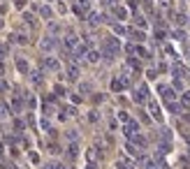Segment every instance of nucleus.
I'll return each mask as SVG.
<instances>
[{
  "label": "nucleus",
  "mask_w": 190,
  "mask_h": 169,
  "mask_svg": "<svg viewBox=\"0 0 190 169\" xmlns=\"http://www.w3.org/2000/svg\"><path fill=\"white\" fill-rule=\"evenodd\" d=\"M102 51L104 54H111V56H118L121 54V42H118L116 37H107L104 44H102Z\"/></svg>",
  "instance_id": "f257e3e1"
},
{
  "label": "nucleus",
  "mask_w": 190,
  "mask_h": 169,
  "mask_svg": "<svg viewBox=\"0 0 190 169\" xmlns=\"http://www.w3.org/2000/svg\"><path fill=\"white\" fill-rule=\"evenodd\" d=\"M151 97H148V86L146 84H141V86H137L135 88V102L137 104H144V102H148Z\"/></svg>",
  "instance_id": "f03ea898"
},
{
  "label": "nucleus",
  "mask_w": 190,
  "mask_h": 169,
  "mask_svg": "<svg viewBox=\"0 0 190 169\" xmlns=\"http://www.w3.org/2000/svg\"><path fill=\"white\" fill-rule=\"evenodd\" d=\"M130 84H132V81L125 79V77H114V79H111V90H114V93H121V90H125Z\"/></svg>",
  "instance_id": "7ed1b4c3"
},
{
  "label": "nucleus",
  "mask_w": 190,
  "mask_h": 169,
  "mask_svg": "<svg viewBox=\"0 0 190 169\" xmlns=\"http://www.w3.org/2000/svg\"><path fill=\"white\" fill-rule=\"evenodd\" d=\"M63 46H65L67 54H74V49L79 46V37H77V35H67V37L63 39Z\"/></svg>",
  "instance_id": "20e7f679"
},
{
  "label": "nucleus",
  "mask_w": 190,
  "mask_h": 169,
  "mask_svg": "<svg viewBox=\"0 0 190 169\" xmlns=\"http://www.w3.org/2000/svg\"><path fill=\"white\" fill-rule=\"evenodd\" d=\"M137 130H139V123H137V120H135V118H130L128 123L123 125V135H125L128 139L132 137V135H137Z\"/></svg>",
  "instance_id": "39448f33"
},
{
  "label": "nucleus",
  "mask_w": 190,
  "mask_h": 169,
  "mask_svg": "<svg viewBox=\"0 0 190 169\" xmlns=\"http://www.w3.org/2000/svg\"><path fill=\"white\" fill-rule=\"evenodd\" d=\"M148 111H151L153 120H158V123H162V111H160V104L156 100H148Z\"/></svg>",
  "instance_id": "423d86ee"
},
{
  "label": "nucleus",
  "mask_w": 190,
  "mask_h": 169,
  "mask_svg": "<svg viewBox=\"0 0 190 169\" xmlns=\"http://www.w3.org/2000/svg\"><path fill=\"white\" fill-rule=\"evenodd\" d=\"M40 46H42V51H53L58 46V39L53 37V35H46V37H42V44Z\"/></svg>",
  "instance_id": "0eeeda50"
},
{
  "label": "nucleus",
  "mask_w": 190,
  "mask_h": 169,
  "mask_svg": "<svg viewBox=\"0 0 190 169\" xmlns=\"http://www.w3.org/2000/svg\"><path fill=\"white\" fill-rule=\"evenodd\" d=\"M102 21H107L104 14H98V12H88V26L91 28H98Z\"/></svg>",
  "instance_id": "6e6552de"
},
{
  "label": "nucleus",
  "mask_w": 190,
  "mask_h": 169,
  "mask_svg": "<svg viewBox=\"0 0 190 169\" xmlns=\"http://www.w3.org/2000/svg\"><path fill=\"white\" fill-rule=\"evenodd\" d=\"M158 93H160V95H162L167 102L176 100V93H174V88H169V86H165V84H160V86H158Z\"/></svg>",
  "instance_id": "1a4fd4ad"
},
{
  "label": "nucleus",
  "mask_w": 190,
  "mask_h": 169,
  "mask_svg": "<svg viewBox=\"0 0 190 169\" xmlns=\"http://www.w3.org/2000/svg\"><path fill=\"white\" fill-rule=\"evenodd\" d=\"M79 65H81V63H77V60H72V63L67 65V79H70V81H77V79H79Z\"/></svg>",
  "instance_id": "9d476101"
},
{
  "label": "nucleus",
  "mask_w": 190,
  "mask_h": 169,
  "mask_svg": "<svg viewBox=\"0 0 190 169\" xmlns=\"http://www.w3.org/2000/svg\"><path fill=\"white\" fill-rule=\"evenodd\" d=\"M58 67H61V65H58V60H56V58H44V60H42V69H49V72H56Z\"/></svg>",
  "instance_id": "9b49d317"
},
{
  "label": "nucleus",
  "mask_w": 190,
  "mask_h": 169,
  "mask_svg": "<svg viewBox=\"0 0 190 169\" xmlns=\"http://www.w3.org/2000/svg\"><path fill=\"white\" fill-rule=\"evenodd\" d=\"M9 39H12V42H16V44H21V46H26V44H28V35H26V33H21V30H19V33H12V37H9Z\"/></svg>",
  "instance_id": "f8f14e48"
},
{
  "label": "nucleus",
  "mask_w": 190,
  "mask_h": 169,
  "mask_svg": "<svg viewBox=\"0 0 190 169\" xmlns=\"http://www.w3.org/2000/svg\"><path fill=\"white\" fill-rule=\"evenodd\" d=\"M77 155H79V141H70V146H67V158H70V160H77Z\"/></svg>",
  "instance_id": "ddd939ff"
},
{
  "label": "nucleus",
  "mask_w": 190,
  "mask_h": 169,
  "mask_svg": "<svg viewBox=\"0 0 190 169\" xmlns=\"http://www.w3.org/2000/svg\"><path fill=\"white\" fill-rule=\"evenodd\" d=\"M28 74H30V81H33L35 86H40V84H42V79H44L42 69H30V72H28Z\"/></svg>",
  "instance_id": "4468645a"
},
{
  "label": "nucleus",
  "mask_w": 190,
  "mask_h": 169,
  "mask_svg": "<svg viewBox=\"0 0 190 169\" xmlns=\"http://www.w3.org/2000/svg\"><path fill=\"white\" fill-rule=\"evenodd\" d=\"M86 60L88 63H98V60H102V51H88V54H86Z\"/></svg>",
  "instance_id": "2eb2a0df"
},
{
  "label": "nucleus",
  "mask_w": 190,
  "mask_h": 169,
  "mask_svg": "<svg viewBox=\"0 0 190 169\" xmlns=\"http://www.w3.org/2000/svg\"><path fill=\"white\" fill-rule=\"evenodd\" d=\"M16 69H19L21 74H28V72H30V67H28V60H23V58H16Z\"/></svg>",
  "instance_id": "dca6fc26"
},
{
  "label": "nucleus",
  "mask_w": 190,
  "mask_h": 169,
  "mask_svg": "<svg viewBox=\"0 0 190 169\" xmlns=\"http://www.w3.org/2000/svg\"><path fill=\"white\" fill-rule=\"evenodd\" d=\"M130 141H132V144H137L139 148H144V146H146V139L141 137L139 132H137V135H132V137H130Z\"/></svg>",
  "instance_id": "f3484780"
},
{
  "label": "nucleus",
  "mask_w": 190,
  "mask_h": 169,
  "mask_svg": "<svg viewBox=\"0 0 190 169\" xmlns=\"http://www.w3.org/2000/svg\"><path fill=\"white\" fill-rule=\"evenodd\" d=\"M23 21L28 23V26H37V19H35V14H30V12H23Z\"/></svg>",
  "instance_id": "a211bd4d"
},
{
  "label": "nucleus",
  "mask_w": 190,
  "mask_h": 169,
  "mask_svg": "<svg viewBox=\"0 0 190 169\" xmlns=\"http://www.w3.org/2000/svg\"><path fill=\"white\" fill-rule=\"evenodd\" d=\"M12 109H14V111H21L23 109V97H19V95L12 97Z\"/></svg>",
  "instance_id": "6ab92c4d"
},
{
  "label": "nucleus",
  "mask_w": 190,
  "mask_h": 169,
  "mask_svg": "<svg viewBox=\"0 0 190 169\" xmlns=\"http://www.w3.org/2000/svg\"><path fill=\"white\" fill-rule=\"evenodd\" d=\"M114 14H116V19H125L128 12H125V7H121V5H114Z\"/></svg>",
  "instance_id": "aec40b11"
},
{
  "label": "nucleus",
  "mask_w": 190,
  "mask_h": 169,
  "mask_svg": "<svg viewBox=\"0 0 190 169\" xmlns=\"http://www.w3.org/2000/svg\"><path fill=\"white\" fill-rule=\"evenodd\" d=\"M130 35H132V39H135V42H144V39H146V35H144V30H132V33H130Z\"/></svg>",
  "instance_id": "412c9836"
},
{
  "label": "nucleus",
  "mask_w": 190,
  "mask_h": 169,
  "mask_svg": "<svg viewBox=\"0 0 190 169\" xmlns=\"http://www.w3.org/2000/svg\"><path fill=\"white\" fill-rule=\"evenodd\" d=\"M158 165H160V162L156 158H153V160H144V169H160Z\"/></svg>",
  "instance_id": "4be33fe9"
},
{
  "label": "nucleus",
  "mask_w": 190,
  "mask_h": 169,
  "mask_svg": "<svg viewBox=\"0 0 190 169\" xmlns=\"http://www.w3.org/2000/svg\"><path fill=\"white\" fill-rule=\"evenodd\" d=\"M33 9H37L44 19H49V16H51V9H49V7H37V5H33Z\"/></svg>",
  "instance_id": "5701e85b"
},
{
  "label": "nucleus",
  "mask_w": 190,
  "mask_h": 169,
  "mask_svg": "<svg viewBox=\"0 0 190 169\" xmlns=\"http://www.w3.org/2000/svg\"><path fill=\"white\" fill-rule=\"evenodd\" d=\"M118 169H135V165L130 160H118V165H116Z\"/></svg>",
  "instance_id": "b1692460"
},
{
  "label": "nucleus",
  "mask_w": 190,
  "mask_h": 169,
  "mask_svg": "<svg viewBox=\"0 0 190 169\" xmlns=\"http://www.w3.org/2000/svg\"><path fill=\"white\" fill-rule=\"evenodd\" d=\"M114 33H116V35H128V28L121 26V23H114Z\"/></svg>",
  "instance_id": "393cba45"
},
{
  "label": "nucleus",
  "mask_w": 190,
  "mask_h": 169,
  "mask_svg": "<svg viewBox=\"0 0 190 169\" xmlns=\"http://www.w3.org/2000/svg\"><path fill=\"white\" fill-rule=\"evenodd\" d=\"M181 104H183V107H190V90H183V95H181Z\"/></svg>",
  "instance_id": "a878e982"
},
{
  "label": "nucleus",
  "mask_w": 190,
  "mask_h": 169,
  "mask_svg": "<svg viewBox=\"0 0 190 169\" xmlns=\"http://www.w3.org/2000/svg\"><path fill=\"white\" fill-rule=\"evenodd\" d=\"M7 116H9V107L5 102H0V118H7Z\"/></svg>",
  "instance_id": "bb28decb"
},
{
  "label": "nucleus",
  "mask_w": 190,
  "mask_h": 169,
  "mask_svg": "<svg viewBox=\"0 0 190 169\" xmlns=\"http://www.w3.org/2000/svg\"><path fill=\"white\" fill-rule=\"evenodd\" d=\"M40 125H42V130H46V132H51V135H53V127H51V123H49L46 118H42V120H40Z\"/></svg>",
  "instance_id": "cd10ccee"
},
{
  "label": "nucleus",
  "mask_w": 190,
  "mask_h": 169,
  "mask_svg": "<svg viewBox=\"0 0 190 169\" xmlns=\"http://www.w3.org/2000/svg\"><path fill=\"white\" fill-rule=\"evenodd\" d=\"M88 162H95V160H98V151H95V148H88Z\"/></svg>",
  "instance_id": "c85d7f7f"
},
{
  "label": "nucleus",
  "mask_w": 190,
  "mask_h": 169,
  "mask_svg": "<svg viewBox=\"0 0 190 169\" xmlns=\"http://www.w3.org/2000/svg\"><path fill=\"white\" fill-rule=\"evenodd\" d=\"M174 88L176 90H183V77H174Z\"/></svg>",
  "instance_id": "c756f323"
},
{
  "label": "nucleus",
  "mask_w": 190,
  "mask_h": 169,
  "mask_svg": "<svg viewBox=\"0 0 190 169\" xmlns=\"http://www.w3.org/2000/svg\"><path fill=\"white\" fill-rule=\"evenodd\" d=\"M118 120H121V123H123V125H125V123H128V120H130V116H128L125 111H118Z\"/></svg>",
  "instance_id": "7c9ffc66"
},
{
  "label": "nucleus",
  "mask_w": 190,
  "mask_h": 169,
  "mask_svg": "<svg viewBox=\"0 0 190 169\" xmlns=\"http://www.w3.org/2000/svg\"><path fill=\"white\" fill-rule=\"evenodd\" d=\"M165 54H167V56H174V58H176V51H174V46H169V44H165Z\"/></svg>",
  "instance_id": "2f4dec72"
},
{
  "label": "nucleus",
  "mask_w": 190,
  "mask_h": 169,
  "mask_svg": "<svg viewBox=\"0 0 190 169\" xmlns=\"http://www.w3.org/2000/svg\"><path fill=\"white\" fill-rule=\"evenodd\" d=\"M137 56H141V58H146V56H148V51L144 49V46H139V44H137Z\"/></svg>",
  "instance_id": "473e14b6"
},
{
  "label": "nucleus",
  "mask_w": 190,
  "mask_h": 169,
  "mask_svg": "<svg viewBox=\"0 0 190 169\" xmlns=\"http://www.w3.org/2000/svg\"><path fill=\"white\" fill-rule=\"evenodd\" d=\"M61 165H58V162H46V165H42V169H58Z\"/></svg>",
  "instance_id": "72a5a7b5"
},
{
  "label": "nucleus",
  "mask_w": 190,
  "mask_h": 169,
  "mask_svg": "<svg viewBox=\"0 0 190 169\" xmlns=\"http://www.w3.org/2000/svg\"><path fill=\"white\" fill-rule=\"evenodd\" d=\"M49 30H51V35H58L61 28H58V23H49Z\"/></svg>",
  "instance_id": "f704fd0d"
},
{
  "label": "nucleus",
  "mask_w": 190,
  "mask_h": 169,
  "mask_svg": "<svg viewBox=\"0 0 190 169\" xmlns=\"http://www.w3.org/2000/svg\"><path fill=\"white\" fill-rule=\"evenodd\" d=\"M14 125H16V130H19V132L23 130V127H26V123H23V120H21V118H16V123H14Z\"/></svg>",
  "instance_id": "c9c22d12"
},
{
  "label": "nucleus",
  "mask_w": 190,
  "mask_h": 169,
  "mask_svg": "<svg viewBox=\"0 0 190 169\" xmlns=\"http://www.w3.org/2000/svg\"><path fill=\"white\" fill-rule=\"evenodd\" d=\"M28 158H30V162H40V155L35 153V151H33V153H28Z\"/></svg>",
  "instance_id": "e433bc0d"
},
{
  "label": "nucleus",
  "mask_w": 190,
  "mask_h": 169,
  "mask_svg": "<svg viewBox=\"0 0 190 169\" xmlns=\"http://www.w3.org/2000/svg\"><path fill=\"white\" fill-rule=\"evenodd\" d=\"M7 51H9L7 46H5V44H0V58H5V56H7Z\"/></svg>",
  "instance_id": "4c0bfd02"
},
{
  "label": "nucleus",
  "mask_w": 190,
  "mask_h": 169,
  "mask_svg": "<svg viewBox=\"0 0 190 169\" xmlns=\"http://www.w3.org/2000/svg\"><path fill=\"white\" fill-rule=\"evenodd\" d=\"M53 93H56V95H65V88H63V86H56V88H53Z\"/></svg>",
  "instance_id": "58836bf2"
},
{
  "label": "nucleus",
  "mask_w": 190,
  "mask_h": 169,
  "mask_svg": "<svg viewBox=\"0 0 190 169\" xmlns=\"http://www.w3.org/2000/svg\"><path fill=\"white\" fill-rule=\"evenodd\" d=\"M88 120H91V123H95V120H98V111H91V114H88Z\"/></svg>",
  "instance_id": "ea45409f"
},
{
  "label": "nucleus",
  "mask_w": 190,
  "mask_h": 169,
  "mask_svg": "<svg viewBox=\"0 0 190 169\" xmlns=\"http://www.w3.org/2000/svg\"><path fill=\"white\" fill-rule=\"evenodd\" d=\"M77 139H79V135H77V132H70V135H67V141H77Z\"/></svg>",
  "instance_id": "a19ab883"
},
{
  "label": "nucleus",
  "mask_w": 190,
  "mask_h": 169,
  "mask_svg": "<svg viewBox=\"0 0 190 169\" xmlns=\"http://www.w3.org/2000/svg\"><path fill=\"white\" fill-rule=\"evenodd\" d=\"M174 37H176V39H186V33H183V30H176Z\"/></svg>",
  "instance_id": "79ce46f5"
},
{
  "label": "nucleus",
  "mask_w": 190,
  "mask_h": 169,
  "mask_svg": "<svg viewBox=\"0 0 190 169\" xmlns=\"http://www.w3.org/2000/svg\"><path fill=\"white\" fill-rule=\"evenodd\" d=\"M104 5H109V7H114V5H118V0H102Z\"/></svg>",
  "instance_id": "37998d69"
},
{
  "label": "nucleus",
  "mask_w": 190,
  "mask_h": 169,
  "mask_svg": "<svg viewBox=\"0 0 190 169\" xmlns=\"http://www.w3.org/2000/svg\"><path fill=\"white\" fill-rule=\"evenodd\" d=\"M81 93H91V86H88V84H81Z\"/></svg>",
  "instance_id": "c03bdc74"
},
{
  "label": "nucleus",
  "mask_w": 190,
  "mask_h": 169,
  "mask_svg": "<svg viewBox=\"0 0 190 169\" xmlns=\"http://www.w3.org/2000/svg\"><path fill=\"white\" fill-rule=\"evenodd\" d=\"M16 3V7H23V5H26V0H14Z\"/></svg>",
  "instance_id": "a18cd8bd"
},
{
  "label": "nucleus",
  "mask_w": 190,
  "mask_h": 169,
  "mask_svg": "<svg viewBox=\"0 0 190 169\" xmlns=\"http://www.w3.org/2000/svg\"><path fill=\"white\" fill-rule=\"evenodd\" d=\"M86 169H98V167H95V162H88V165H86Z\"/></svg>",
  "instance_id": "49530a36"
},
{
  "label": "nucleus",
  "mask_w": 190,
  "mask_h": 169,
  "mask_svg": "<svg viewBox=\"0 0 190 169\" xmlns=\"http://www.w3.org/2000/svg\"><path fill=\"white\" fill-rule=\"evenodd\" d=\"M3 72H5V65H3V63H0V77H3Z\"/></svg>",
  "instance_id": "de8ad7c7"
},
{
  "label": "nucleus",
  "mask_w": 190,
  "mask_h": 169,
  "mask_svg": "<svg viewBox=\"0 0 190 169\" xmlns=\"http://www.w3.org/2000/svg\"><path fill=\"white\" fill-rule=\"evenodd\" d=\"M186 51H188V58H190V44H188V46H186Z\"/></svg>",
  "instance_id": "09e8293b"
},
{
  "label": "nucleus",
  "mask_w": 190,
  "mask_h": 169,
  "mask_svg": "<svg viewBox=\"0 0 190 169\" xmlns=\"http://www.w3.org/2000/svg\"><path fill=\"white\" fill-rule=\"evenodd\" d=\"M0 153H3V144H0Z\"/></svg>",
  "instance_id": "8fccbe9b"
}]
</instances>
